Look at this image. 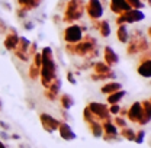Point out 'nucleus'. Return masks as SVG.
<instances>
[{"mask_svg":"<svg viewBox=\"0 0 151 148\" xmlns=\"http://www.w3.org/2000/svg\"><path fill=\"white\" fill-rule=\"evenodd\" d=\"M42 64H41V71H39V78L44 87H48L51 81L55 78V63L52 58V51L51 48H44L42 51Z\"/></svg>","mask_w":151,"mask_h":148,"instance_id":"nucleus-1","label":"nucleus"},{"mask_svg":"<svg viewBox=\"0 0 151 148\" xmlns=\"http://www.w3.org/2000/svg\"><path fill=\"white\" fill-rule=\"evenodd\" d=\"M89 111L92 112L96 118V121H111V113H109V109L106 105L103 103H99V102H92L89 103Z\"/></svg>","mask_w":151,"mask_h":148,"instance_id":"nucleus-2","label":"nucleus"},{"mask_svg":"<svg viewBox=\"0 0 151 148\" xmlns=\"http://www.w3.org/2000/svg\"><path fill=\"white\" fill-rule=\"evenodd\" d=\"M39 121H41L42 128L47 131V132H50V134L58 129L60 121H58V119H55L54 116L48 115V113H41V115H39Z\"/></svg>","mask_w":151,"mask_h":148,"instance_id":"nucleus-3","label":"nucleus"},{"mask_svg":"<svg viewBox=\"0 0 151 148\" xmlns=\"http://www.w3.org/2000/svg\"><path fill=\"white\" fill-rule=\"evenodd\" d=\"M64 39L68 44L80 42V39H81V29H80V26H70V28H67L65 32H64Z\"/></svg>","mask_w":151,"mask_h":148,"instance_id":"nucleus-4","label":"nucleus"},{"mask_svg":"<svg viewBox=\"0 0 151 148\" xmlns=\"http://www.w3.org/2000/svg\"><path fill=\"white\" fill-rule=\"evenodd\" d=\"M57 131H58L60 137H61L64 141H74L76 138H77L73 128H71L67 122H61V121H60V125H58V129Z\"/></svg>","mask_w":151,"mask_h":148,"instance_id":"nucleus-5","label":"nucleus"},{"mask_svg":"<svg viewBox=\"0 0 151 148\" xmlns=\"http://www.w3.org/2000/svg\"><path fill=\"white\" fill-rule=\"evenodd\" d=\"M60 86H61V80L55 77V78L51 81V84H50L48 87H45V89H47V90H45V96H47V99H50V100H55L57 97H58Z\"/></svg>","mask_w":151,"mask_h":148,"instance_id":"nucleus-6","label":"nucleus"},{"mask_svg":"<svg viewBox=\"0 0 151 148\" xmlns=\"http://www.w3.org/2000/svg\"><path fill=\"white\" fill-rule=\"evenodd\" d=\"M127 115H128V119L131 121V122H139V119H141V102H135V103H132V106L129 108V111L127 112Z\"/></svg>","mask_w":151,"mask_h":148,"instance_id":"nucleus-7","label":"nucleus"},{"mask_svg":"<svg viewBox=\"0 0 151 148\" xmlns=\"http://www.w3.org/2000/svg\"><path fill=\"white\" fill-rule=\"evenodd\" d=\"M105 61H106V64L111 67V65H115L118 61H119V57L116 55V52L113 51L111 47H106L105 48Z\"/></svg>","mask_w":151,"mask_h":148,"instance_id":"nucleus-8","label":"nucleus"},{"mask_svg":"<svg viewBox=\"0 0 151 148\" xmlns=\"http://www.w3.org/2000/svg\"><path fill=\"white\" fill-rule=\"evenodd\" d=\"M138 74L142 75V77H147V78L151 75V61H150V58L141 61V64H139V67H138Z\"/></svg>","mask_w":151,"mask_h":148,"instance_id":"nucleus-9","label":"nucleus"},{"mask_svg":"<svg viewBox=\"0 0 151 148\" xmlns=\"http://www.w3.org/2000/svg\"><path fill=\"white\" fill-rule=\"evenodd\" d=\"M102 124V129H103V134H106V135H118V128L113 125L112 121H103V122H100Z\"/></svg>","mask_w":151,"mask_h":148,"instance_id":"nucleus-10","label":"nucleus"},{"mask_svg":"<svg viewBox=\"0 0 151 148\" xmlns=\"http://www.w3.org/2000/svg\"><path fill=\"white\" fill-rule=\"evenodd\" d=\"M18 39L19 38L16 37V32L10 31V34H9V35L6 37V39H4V47H6L7 50H15L16 45H18Z\"/></svg>","mask_w":151,"mask_h":148,"instance_id":"nucleus-11","label":"nucleus"},{"mask_svg":"<svg viewBox=\"0 0 151 148\" xmlns=\"http://www.w3.org/2000/svg\"><path fill=\"white\" fill-rule=\"evenodd\" d=\"M89 125V129L92 132V135H93L94 138H100L102 135H103V129H102V124L99 122V121H94V122H90V124H87Z\"/></svg>","mask_w":151,"mask_h":148,"instance_id":"nucleus-12","label":"nucleus"},{"mask_svg":"<svg viewBox=\"0 0 151 148\" xmlns=\"http://www.w3.org/2000/svg\"><path fill=\"white\" fill-rule=\"evenodd\" d=\"M121 89H122L121 83L112 81V83H108V84H105V86L102 87V93H105V94H112V93L118 92V90H121Z\"/></svg>","mask_w":151,"mask_h":148,"instance_id":"nucleus-13","label":"nucleus"},{"mask_svg":"<svg viewBox=\"0 0 151 148\" xmlns=\"http://www.w3.org/2000/svg\"><path fill=\"white\" fill-rule=\"evenodd\" d=\"M118 134L121 135V138H124V139H127V141H134V139H135V131L132 129V128H129V126L122 128Z\"/></svg>","mask_w":151,"mask_h":148,"instance_id":"nucleus-14","label":"nucleus"},{"mask_svg":"<svg viewBox=\"0 0 151 148\" xmlns=\"http://www.w3.org/2000/svg\"><path fill=\"white\" fill-rule=\"evenodd\" d=\"M125 96V92L121 89V90H118V92L112 93V94H108V103L109 105H116V103H119V100L122 99Z\"/></svg>","mask_w":151,"mask_h":148,"instance_id":"nucleus-15","label":"nucleus"},{"mask_svg":"<svg viewBox=\"0 0 151 148\" xmlns=\"http://www.w3.org/2000/svg\"><path fill=\"white\" fill-rule=\"evenodd\" d=\"M94 74H106L109 73V65L106 63H94Z\"/></svg>","mask_w":151,"mask_h":148,"instance_id":"nucleus-16","label":"nucleus"},{"mask_svg":"<svg viewBox=\"0 0 151 148\" xmlns=\"http://www.w3.org/2000/svg\"><path fill=\"white\" fill-rule=\"evenodd\" d=\"M118 39L121 41V42H128V39H129V35H128V29L124 26V25H121L119 28H118Z\"/></svg>","mask_w":151,"mask_h":148,"instance_id":"nucleus-17","label":"nucleus"},{"mask_svg":"<svg viewBox=\"0 0 151 148\" xmlns=\"http://www.w3.org/2000/svg\"><path fill=\"white\" fill-rule=\"evenodd\" d=\"M60 102H61V106H63V109H65V111H68L71 106H73V97H70L68 94H63L61 96V99H60Z\"/></svg>","mask_w":151,"mask_h":148,"instance_id":"nucleus-18","label":"nucleus"},{"mask_svg":"<svg viewBox=\"0 0 151 148\" xmlns=\"http://www.w3.org/2000/svg\"><path fill=\"white\" fill-rule=\"evenodd\" d=\"M83 118H84V121H86L87 124H90V122H94V121H96L94 115L89 111V108H84V111H83Z\"/></svg>","mask_w":151,"mask_h":148,"instance_id":"nucleus-19","label":"nucleus"},{"mask_svg":"<svg viewBox=\"0 0 151 148\" xmlns=\"http://www.w3.org/2000/svg\"><path fill=\"white\" fill-rule=\"evenodd\" d=\"M113 125L116 126V128H127L128 126V124H127V121L124 119V118H121V116H118V118H115L113 119Z\"/></svg>","mask_w":151,"mask_h":148,"instance_id":"nucleus-20","label":"nucleus"},{"mask_svg":"<svg viewBox=\"0 0 151 148\" xmlns=\"http://www.w3.org/2000/svg\"><path fill=\"white\" fill-rule=\"evenodd\" d=\"M100 34H102V37H109V34H111V29H109V25H108V22H102V25H100Z\"/></svg>","mask_w":151,"mask_h":148,"instance_id":"nucleus-21","label":"nucleus"},{"mask_svg":"<svg viewBox=\"0 0 151 148\" xmlns=\"http://www.w3.org/2000/svg\"><path fill=\"white\" fill-rule=\"evenodd\" d=\"M144 137H145V132H144V131H135V139H134V142H137V144H142Z\"/></svg>","mask_w":151,"mask_h":148,"instance_id":"nucleus-22","label":"nucleus"},{"mask_svg":"<svg viewBox=\"0 0 151 148\" xmlns=\"http://www.w3.org/2000/svg\"><path fill=\"white\" fill-rule=\"evenodd\" d=\"M100 138H103V139L108 141V142H111V141H119V139H121L119 135H106V134H103Z\"/></svg>","mask_w":151,"mask_h":148,"instance_id":"nucleus-23","label":"nucleus"},{"mask_svg":"<svg viewBox=\"0 0 151 148\" xmlns=\"http://www.w3.org/2000/svg\"><path fill=\"white\" fill-rule=\"evenodd\" d=\"M109 109V113L111 115H118L119 111H121V108H119V105L116 103V105H111V108H108Z\"/></svg>","mask_w":151,"mask_h":148,"instance_id":"nucleus-24","label":"nucleus"},{"mask_svg":"<svg viewBox=\"0 0 151 148\" xmlns=\"http://www.w3.org/2000/svg\"><path fill=\"white\" fill-rule=\"evenodd\" d=\"M0 139H4V141H7V139H10V137H9L6 132H3V131H1V132H0Z\"/></svg>","mask_w":151,"mask_h":148,"instance_id":"nucleus-25","label":"nucleus"},{"mask_svg":"<svg viewBox=\"0 0 151 148\" xmlns=\"http://www.w3.org/2000/svg\"><path fill=\"white\" fill-rule=\"evenodd\" d=\"M0 126H1V128H3L4 131L9 129V125H7V124H4V122H1V121H0Z\"/></svg>","mask_w":151,"mask_h":148,"instance_id":"nucleus-26","label":"nucleus"},{"mask_svg":"<svg viewBox=\"0 0 151 148\" xmlns=\"http://www.w3.org/2000/svg\"><path fill=\"white\" fill-rule=\"evenodd\" d=\"M67 77H68V81H70V83H73V84H74V83H76V80H74V77H73V75H71V73H68V75H67Z\"/></svg>","mask_w":151,"mask_h":148,"instance_id":"nucleus-27","label":"nucleus"},{"mask_svg":"<svg viewBox=\"0 0 151 148\" xmlns=\"http://www.w3.org/2000/svg\"><path fill=\"white\" fill-rule=\"evenodd\" d=\"M9 137H10L12 139H19V135H18V134H12V135H9Z\"/></svg>","mask_w":151,"mask_h":148,"instance_id":"nucleus-28","label":"nucleus"},{"mask_svg":"<svg viewBox=\"0 0 151 148\" xmlns=\"http://www.w3.org/2000/svg\"><path fill=\"white\" fill-rule=\"evenodd\" d=\"M0 148H7L4 144H3V141H1V139H0Z\"/></svg>","mask_w":151,"mask_h":148,"instance_id":"nucleus-29","label":"nucleus"},{"mask_svg":"<svg viewBox=\"0 0 151 148\" xmlns=\"http://www.w3.org/2000/svg\"><path fill=\"white\" fill-rule=\"evenodd\" d=\"M0 111H1V102H0Z\"/></svg>","mask_w":151,"mask_h":148,"instance_id":"nucleus-30","label":"nucleus"}]
</instances>
